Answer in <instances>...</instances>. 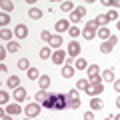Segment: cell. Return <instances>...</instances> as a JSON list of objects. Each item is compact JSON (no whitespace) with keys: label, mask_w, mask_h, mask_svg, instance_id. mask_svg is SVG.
<instances>
[{"label":"cell","mask_w":120,"mask_h":120,"mask_svg":"<svg viewBox=\"0 0 120 120\" xmlns=\"http://www.w3.org/2000/svg\"><path fill=\"white\" fill-rule=\"evenodd\" d=\"M114 120H120V114H118V116H114Z\"/></svg>","instance_id":"obj_49"},{"label":"cell","mask_w":120,"mask_h":120,"mask_svg":"<svg viewBox=\"0 0 120 120\" xmlns=\"http://www.w3.org/2000/svg\"><path fill=\"white\" fill-rule=\"evenodd\" d=\"M88 26H90V28H94V30H98V24H96V20H90V22H88Z\"/></svg>","instance_id":"obj_43"},{"label":"cell","mask_w":120,"mask_h":120,"mask_svg":"<svg viewBox=\"0 0 120 120\" xmlns=\"http://www.w3.org/2000/svg\"><path fill=\"white\" fill-rule=\"evenodd\" d=\"M114 90L120 94V80H114Z\"/></svg>","instance_id":"obj_44"},{"label":"cell","mask_w":120,"mask_h":120,"mask_svg":"<svg viewBox=\"0 0 120 120\" xmlns=\"http://www.w3.org/2000/svg\"><path fill=\"white\" fill-rule=\"evenodd\" d=\"M112 6L114 8H120V0H112Z\"/></svg>","instance_id":"obj_45"},{"label":"cell","mask_w":120,"mask_h":120,"mask_svg":"<svg viewBox=\"0 0 120 120\" xmlns=\"http://www.w3.org/2000/svg\"><path fill=\"white\" fill-rule=\"evenodd\" d=\"M66 104H68V108H72V110H76V108L80 106L78 90H70V92H66Z\"/></svg>","instance_id":"obj_2"},{"label":"cell","mask_w":120,"mask_h":120,"mask_svg":"<svg viewBox=\"0 0 120 120\" xmlns=\"http://www.w3.org/2000/svg\"><path fill=\"white\" fill-rule=\"evenodd\" d=\"M88 80H90V84L102 82V74H100V66L98 64H90L88 66Z\"/></svg>","instance_id":"obj_1"},{"label":"cell","mask_w":120,"mask_h":120,"mask_svg":"<svg viewBox=\"0 0 120 120\" xmlns=\"http://www.w3.org/2000/svg\"><path fill=\"white\" fill-rule=\"evenodd\" d=\"M26 120H32V118H26Z\"/></svg>","instance_id":"obj_51"},{"label":"cell","mask_w":120,"mask_h":120,"mask_svg":"<svg viewBox=\"0 0 120 120\" xmlns=\"http://www.w3.org/2000/svg\"><path fill=\"white\" fill-rule=\"evenodd\" d=\"M84 120H94V114L92 112H84Z\"/></svg>","instance_id":"obj_41"},{"label":"cell","mask_w":120,"mask_h":120,"mask_svg":"<svg viewBox=\"0 0 120 120\" xmlns=\"http://www.w3.org/2000/svg\"><path fill=\"white\" fill-rule=\"evenodd\" d=\"M74 66H76L78 70H86V68H88V64H86V60H84V58H76Z\"/></svg>","instance_id":"obj_33"},{"label":"cell","mask_w":120,"mask_h":120,"mask_svg":"<svg viewBox=\"0 0 120 120\" xmlns=\"http://www.w3.org/2000/svg\"><path fill=\"white\" fill-rule=\"evenodd\" d=\"M28 16L32 18V20H40V18H42V10H40V8H30L28 10Z\"/></svg>","instance_id":"obj_21"},{"label":"cell","mask_w":120,"mask_h":120,"mask_svg":"<svg viewBox=\"0 0 120 120\" xmlns=\"http://www.w3.org/2000/svg\"><path fill=\"white\" fill-rule=\"evenodd\" d=\"M40 106H42V104H38V102H34V104H28V106L24 108L26 116H28V118H36V116L40 114Z\"/></svg>","instance_id":"obj_7"},{"label":"cell","mask_w":120,"mask_h":120,"mask_svg":"<svg viewBox=\"0 0 120 120\" xmlns=\"http://www.w3.org/2000/svg\"><path fill=\"white\" fill-rule=\"evenodd\" d=\"M8 24H10V16H8L6 12H2V14H0V26H2V28H6Z\"/></svg>","instance_id":"obj_31"},{"label":"cell","mask_w":120,"mask_h":120,"mask_svg":"<svg viewBox=\"0 0 120 120\" xmlns=\"http://www.w3.org/2000/svg\"><path fill=\"white\" fill-rule=\"evenodd\" d=\"M0 58H6V46H0Z\"/></svg>","instance_id":"obj_42"},{"label":"cell","mask_w":120,"mask_h":120,"mask_svg":"<svg viewBox=\"0 0 120 120\" xmlns=\"http://www.w3.org/2000/svg\"><path fill=\"white\" fill-rule=\"evenodd\" d=\"M6 84H8V88H20V78L18 76H8V82H6Z\"/></svg>","instance_id":"obj_18"},{"label":"cell","mask_w":120,"mask_h":120,"mask_svg":"<svg viewBox=\"0 0 120 120\" xmlns=\"http://www.w3.org/2000/svg\"><path fill=\"white\" fill-rule=\"evenodd\" d=\"M96 36H98V38H102L104 42H106V40L110 38L112 34H110V30H108L106 26H102V28H98V30H96Z\"/></svg>","instance_id":"obj_15"},{"label":"cell","mask_w":120,"mask_h":120,"mask_svg":"<svg viewBox=\"0 0 120 120\" xmlns=\"http://www.w3.org/2000/svg\"><path fill=\"white\" fill-rule=\"evenodd\" d=\"M14 36H16L18 40H24L26 36H28V28H26L24 24H16V28H14Z\"/></svg>","instance_id":"obj_8"},{"label":"cell","mask_w":120,"mask_h":120,"mask_svg":"<svg viewBox=\"0 0 120 120\" xmlns=\"http://www.w3.org/2000/svg\"><path fill=\"white\" fill-rule=\"evenodd\" d=\"M68 34H70V38H78V36L82 34V30L78 28V26H70V30H68Z\"/></svg>","instance_id":"obj_30"},{"label":"cell","mask_w":120,"mask_h":120,"mask_svg":"<svg viewBox=\"0 0 120 120\" xmlns=\"http://www.w3.org/2000/svg\"><path fill=\"white\" fill-rule=\"evenodd\" d=\"M94 20H96V24H98V28H102V26H106L108 22H110V20H108V16H106V14H100V16H96Z\"/></svg>","instance_id":"obj_23"},{"label":"cell","mask_w":120,"mask_h":120,"mask_svg":"<svg viewBox=\"0 0 120 120\" xmlns=\"http://www.w3.org/2000/svg\"><path fill=\"white\" fill-rule=\"evenodd\" d=\"M78 54H80V44H78L76 40H70V44H68V56H70V58H76Z\"/></svg>","instance_id":"obj_9"},{"label":"cell","mask_w":120,"mask_h":120,"mask_svg":"<svg viewBox=\"0 0 120 120\" xmlns=\"http://www.w3.org/2000/svg\"><path fill=\"white\" fill-rule=\"evenodd\" d=\"M104 120H114V118H112V116H110V118H104Z\"/></svg>","instance_id":"obj_50"},{"label":"cell","mask_w":120,"mask_h":120,"mask_svg":"<svg viewBox=\"0 0 120 120\" xmlns=\"http://www.w3.org/2000/svg\"><path fill=\"white\" fill-rule=\"evenodd\" d=\"M102 106H104V102L98 98V96H94V98L90 100V108H92V110H100Z\"/></svg>","instance_id":"obj_20"},{"label":"cell","mask_w":120,"mask_h":120,"mask_svg":"<svg viewBox=\"0 0 120 120\" xmlns=\"http://www.w3.org/2000/svg\"><path fill=\"white\" fill-rule=\"evenodd\" d=\"M116 106L120 108V96H118V98H116Z\"/></svg>","instance_id":"obj_47"},{"label":"cell","mask_w":120,"mask_h":120,"mask_svg":"<svg viewBox=\"0 0 120 120\" xmlns=\"http://www.w3.org/2000/svg\"><path fill=\"white\" fill-rule=\"evenodd\" d=\"M18 50H20V42H16V40L8 42V52H18Z\"/></svg>","instance_id":"obj_35"},{"label":"cell","mask_w":120,"mask_h":120,"mask_svg":"<svg viewBox=\"0 0 120 120\" xmlns=\"http://www.w3.org/2000/svg\"><path fill=\"white\" fill-rule=\"evenodd\" d=\"M42 106H44V108H54V104H52V98H48L46 102L42 104Z\"/></svg>","instance_id":"obj_40"},{"label":"cell","mask_w":120,"mask_h":120,"mask_svg":"<svg viewBox=\"0 0 120 120\" xmlns=\"http://www.w3.org/2000/svg\"><path fill=\"white\" fill-rule=\"evenodd\" d=\"M60 10H62V12H74L76 6H74L72 2H62V4H60Z\"/></svg>","instance_id":"obj_26"},{"label":"cell","mask_w":120,"mask_h":120,"mask_svg":"<svg viewBox=\"0 0 120 120\" xmlns=\"http://www.w3.org/2000/svg\"><path fill=\"white\" fill-rule=\"evenodd\" d=\"M72 74H74L72 64H64V68H62V76H64V78H72Z\"/></svg>","instance_id":"obj_24"},{"label":"cell","mask_w":120,"mask_h":120,"mask_svg":"<svg viewBox=\"0 0 120 120\" xmlns=\"http://www.w3.org/2000/svg\"><path fill=\"white\" fill-rule=\"evenodd\" d=\"M54 26H56V32H66V30H70V20H58Z\"/></svg>","instance_id":"obj_14"},{"label":"cell","mask_w":120,"mask_h":120,"mask_svg":"<svg viewBox=\"0 0 120 120\" xmlns=\"http://www.w3.org/2000/svg\"><path fill=\"white\" fill-rule=\"evenodd\" d=\"M40 58H42V60H44V58H52V52H50V48H48V46L40 50Z\"/></svg>","instance_id":"obj_36"},{"label":"cell","mask_w":120,"mask_h":120,"mask_svg":"<svg viewBox=\"0 0 120 120\" xmlns=\"http://www.w3.org/2000/svg\"><path fill=\"white\" fill-rule=\"evenodd\" d=\"M102 92H104V82H96V84H90V86H88V90H86V94L92 96V98H94V96H100Z\"/></svg>","instance_id":"obj_6"},{"label":"cell","mask_w":120,"mask_h":120,"mask_svg":"<svg viewBox=\"0 0 120 120\" xmlns=\"http://www.w3.org/2000/svg\"><path fill=\"white\" fill-rule=\"evenodd\" d=\"M4 110H6V114L14 116V114H20L22 112V106L20 104H8V106H4Z\"/></svg>","instance_id":"obj_11"},{"label":"cell","mask_w":120,"mask_h":120,"mask_svg":"<svg viewBox=\"0 0 120 120\" xmlns=\"http://www.w3.org/2000/svg\"><path fill=\"white\" fill-rule=\"evenodd\" d=\"M0 38H2V40H8V42H12V32H10L8 28H2V30H0Z\"/></svg>","instance_id":"obj_29"},{"label":"cell","mask_w":120,"mask_h":120,"mask_svg":"<svg viewBox=\"0 0 120 120\" xmlns=\"http://www.w3.org/2000/svg\"><path fill=\"white\" fill-rule=\"evenodd\" d=\"M88 86H90V80H86V78H80V80L76 82V88L78 90H84V92L88 90Z\"/></svg>","instance_id":"obj_25"},{"label":"cell","mask_w":120,"mask_h":120,"mask_svg":"<svg viewBox=\"0 0 120 120\" xmlns=\"http://www.w3.org/2000/svg\"><path fill=\"white\" fill-rule=\"evenodd\" d=\"M114 70L112 68H108V70H104L102 72V82H112V84H114Z\"/></svg>","instance_id":"obj_16"},{"label":"cell","mask_w":120,"mask_h":120,"mask_svg":"<svg viewBox=\"0 0 120 120\" xmlns=\"http://www.w3.org/2000/svg\"><path fill=\"white\" fill-rule=\"evenodd\" d=\"M76 12L80 14V18H84L86 12H88V8H84V6H76Z\"/></svg>","instance_id":"obj_38"},{"label":"cell","mask_w":120,"mask_h":120,"mask_svg":"<svg viewBox=\"0 0 120 120\" xmlns=\"http://www.w3.org/2000/svg\"><path fill=\"white\" fill-rule=\"evenodd\" d=\"M82 36H84L86 40H92V38L96 36V30H94V28H90V26L86 24V26H84V30H82Z\"/></svg>","instance_id":"obj_17"},{"label":"cell","mask_w":120,"mask_h":120,"mask_svg":"<svg viewBox=\"0 0 120 120\" xmlns=\"http://www.w3.org/2000/svg\"><path fill=\"white\" fill-rule=\"evenodd\" d=\"M26 96H28V94H26V90L22 88V86L14 90V100H16V102H24V100H26Z\"/></svg>","instance_id":"obj_13"},{"label":"cell","mask_w":120,"mask_h":120,"mask_svg":"<svg viewBox=\"0 0 120 120\" xmlns=\"http://www.w3.org/2000/svg\"><path fill=\"white\" fill-rule=\"evenodd\" d=\"M66 58H68V52H64V50H56V52H52V62H54L56 66H60V64H66Z\"/></svg>","instance_id":"obj_5"},{"label":"cell","mask_w":120,"mask_h":120,"mask_svg":"<svg viewBox=\"0 0 120 120\" xmlns=\"http://www.w3.org/2000/svg\"><path fill=\"white\" fill-rule=\"evenodd\" d=\"M116 28H118V30H120V20H118V22H116Z\"/></svg>","instance_id":"obj_48"},{"label":"cell","mask_w":120,"mask_h":120,"mask_svg":"<svg viewBox=\"0 0 120 120\" xmlns=\"http://www.w3.org/2000/svg\"><path fill=\"white\" fill-rule=\"evenodd\" d=\"M116 42H118V36H114V34H112L110 38L106 40V42H102V44H100V52H102V54H110V52H112V48L116 46Z\"/></svg>","instance_id":"obj_4"},{"label":"cell","mask_w":120,"mask_h":120,"mask_svg":"<svg viewBox=\"0 0 120 120\" xmlns=\"http://www.w3.org/2000/svg\"><path fill=\"white\" fill-rule=\"evenodd\" d=\"M18 68H20V70H26V72H28V70L32 68V66H30V62H28V58H20V60H18Z\"/></svg>","instance_id":"obj_27"},{"label":"cell","mask_w":120,"mask_h":120,"mask_svg":"<svg viewBox=\"0 0 120 120\" xmlns=\"http://www.w3.org/2000/svg\"><path fill=\"white\" fill-rule=\"evenodd\" d=\"M48 44H50L52 48H56V50H58L60 44H62V38H60V34H52V38H50V42H48Z\"/></svg>","instance_id":"obj_19"},{"label":"cell","mask_w":120,"mask_h":120,"mask_svg":"<svg viewBox=\"0 0 120 120\" xmlns=\"http://www.w3.org/2000/svg\"><path fill=\"white\" fill-rule=\"evenodd\" d=\"M52 98V104H54L56 110H64L68 104H66V94H50Z\"/></svg>","instance_id":"obj_3"},{"label":"cell","mask_w":120,"mask_h":120,"mask_svg":"<svg viewBox=\"0 0 120 120\" xmlns=\"http://www.w3.org/2000/svg\"><path fill=\"white\" fill-rule=\"evenodd\" d=\"M40 38H42V40H46V42H50L52 34H50V32H48V30H42V32H40Z\"/></svg>","instance_id":"obj_37"},{"label":"cell","mask_w":120,"mask_h":120,"mask_svg":"<svg viewBox=\"0 0 120 120\" xmlns=\"http://www.w3.org/2000/svg\"><path fill=\"white\" fill-rule=\"evenodd\" d=\"M48 98H50V92H48V90H38V92H36V96H34V102L44 104Z\"/></svg>","instance_id":"obj_10"},{"label":"cell","mask_w":120,"mask_h":120,"mask_svg":"<svg viewBox=\"0 0 120 120\" xmlns=\"http://www.w3.org/2000/svg\"><path fill=\"white\" fill-rule=\"evenodd\" d=\"M26 74H28V78H30V80H38V78L42 76V74H40V70H38V68H34V66H32V68H30Z\"/></svg>","instance_id":"obj_22"},{"label":"cell","mask_w":120,"mask_h":120,"mask_svg":"<svg viewBox=\"0 0 120 120\" xmlns=\"http://www.w3.org/2000/svg\"><path fill=\"white\" fill-rule=\"evenodd\" d=\"M102 6H112V0H102Z\"/></svg>","instance_id":"obj_46"},{"label":"cell","mask_w":120,"mask_h":120,"mask_svg":"<svg viewBox=\"0 0 120 120\" xmlns=\"http://www.w3.org/2000/svg\"><path fill=\"white\" fill-rule=\"evenodd\" d=\"M80 20H82V18H80V14H78L76 10H74V12H70V24H72V26H74V24H78Z\"/></svg>","instance_id":"obj_34"},{"label":"cell","mask_w":120,"mask_h":120,"mask_svg":"<svg viewBox=\"0 0 120 120\" xmlns=\"http://www.w3.org/2000/svg\"><path fill=\"white\" fill-rule=\"evenodd\" d=\"M0 8H2V10H4L6 14H8L10 10H14V2H8V0H4V2L0 4Z\"/></svg>","instance_id":"obj_32"},{"label":"cell","mask_w":120,"mask_h":120,"mask_svg":"<svg viewBox=\"0 0 120 120\" xmlns=\"http://www.w3.org/2000/svg\"><path fill=\"white\" fill-rule=\"evenodd\" d=\"M38 86H40V90H48L50 88V76L48 74H42L38 78Z\"/></svg>","instance_id":"obj_12"},{"label":"cell","mask_w":120,"mask_h":120,"mask_svg":"<svg viewBox=\"0 0 120 120\" xmlns=\"http://www.w3.org/2000/svg\"><path fill=\"white\" fill-rule=\"evenodd\" d=\"M106 16H108V20H116V22H118V14H116V10H110Z\"/></svg>","instance_id":"obj_39"},{"label":"cell","mask_w":120,"mask_h":120,"mask_svg":"<svg viewBox=\"0 0 120 120\" xmlns=\"http://www.w3.org/2000/svg\"><path fill=\"white\" fill-rule=\"evenodd\" d=\"M8 92H6V90H0V106L4 108V106H8Z\"/></svg>","instance_id":"obj_28"}]
</instances>
